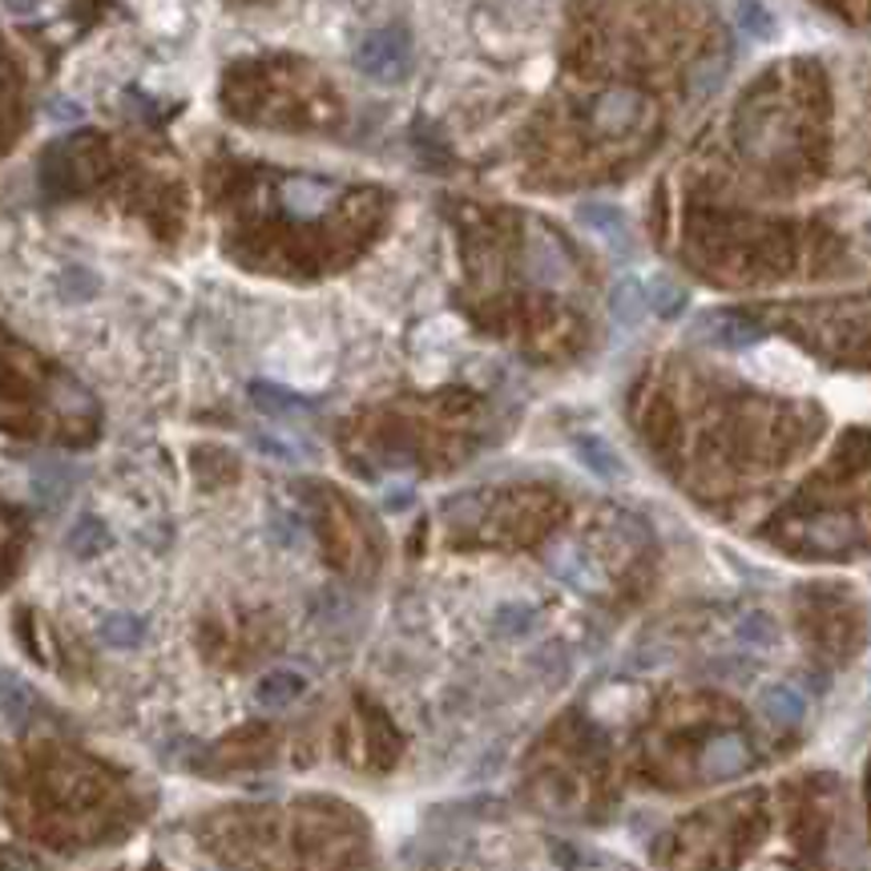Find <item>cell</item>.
Segmentation results:
<instances>
[{"instance_id": "cell-4", "label": "cell", "mask_w": 871, "mask_h": 871, "mask_svg": "<svg viewBox=\"0 0 871 871\" xmlns=\"http://www.w3.org/2000/svg\"><path fill=\"white\" fill-rule=\"evenodd\" d=\"M637 114H642V94H637V89H605V94L589 106L593 130L605 133V138H617V133L634 130Z\"/></svg>"}, {"instance_id": "cell-16", "label": "cell", "mask_w": 871, "mask_h": 871, "mask_svg": "<svg viewBox=\"0 0 871 871\" xmlns=\"http://www.w3.org/2000/svg\"><path fill=\"white\" fill-rule=\"evenodd\" d=\"M734 634L746 649H775L778 646V625L766 617V613H746L739 625H734Z\"/></svg>"}, {"instance_id": "cell-9", "label": "cell", "mask_w": 871, "mask_h": 871, "mask_svg": "<svg viewBox=\"0 0 871 871\" xmlns=\"http://www.w3.org/2000/svg\"><path fill=\"white\" fill-rule=\"evenodd\" d=\"M529 271H533V279H537V283H545V287L561 283V279L569 275L566 250H561V243H557L553 235H545V230H537V235H533V243H529Z\"/></svg>"}, {"instance_id": "cell-8", "label": "cell", "mask_w": 871, "mask_h": 871, "mask_svg": "<svg viewBox=\"0 0 871 871\" xmlns=\"http://www.w3.org/2000/svg\"><path fill=\"white\" fill-rule=\"evenodd\" d=\"M610 315L617 327L634 331L642 319L649 315V299H646V283L634 279V275H625L617 279V287L610 291Z\"/></svg>"}, {"instance_id": "cell-1", "label": "cell", "mask_w": 871, "mask_h": 871, "mask_svg": "<svg viewBox=\"0 0 871 871\" xmlns=\"http://www.w3.org/2000/svg\"><path fill=\"white\" fill-rule=\"evenodd\" d=\"M355 69L372 82H404L412 73V36L404 29H376L355 49Z\"/></svg>"}, {"instance_id": "cell-18", "label": "cell", "mask_w": 871, "mask_h": 871, "mask_svg": "<svg viewBox=\"0 0 871 871\" xmlns=\"http://www.w3.org/2000/svg\"><path fill=\"white\" fill-rule=\"evenodd\" d=\"M101 637H106L109 646L133 649L146 637V630H142V622H138V617H130V613H118V617H109V622L101 625Z\"/></svg>"}, {"instance_id": "cell-12", "label": "cell", "mask_w": 871, "mask_h": 871, "mask_svg": "<svg viewBox=\"0 0 871 871\" xmlns=\"http://www.w3.org/2000/svg\"><path fill=\"white\" fill-rule=\"evenodd\" d=\"M646 299H649V311L662 319H678L686 311V287L674 283L670 275H654L646 283Z\"/></svg>"}, {"instance_id": "cell-21", "label": "cell", "mask_w": 871, "mask_h": 871, "mask_svg": "<svg viewBox=\"0 0 871 871\" xmlns=\"http://www.w3.org/2000/svg\"><path fill=\"white\" fill-rule=\"evenodd\" d=\"M868 674H871V670H868Z\"/></svg>"}, {"instance_id": "cell-2", "label": "cell", "mask_w": 871, "mask_h": 871, "mask_svg": "<svg viewBox=\"0 0 871 871\" xmlns=\"http://www.w3.org/2000/svg\"><path fill=\"white\" fill-rule=\"evenodd\" d=\"M746 372L778 391H803L811 384V364L787 343H754L746 352Z\"/></svg>"}, {"instance_id": "cell-5", "label": "cell", "mask_w": 871, "mask_h": 871, "mask_svg": "<svg viewBox=\"0 0 871 871\" xmlns=\"http://www.w3.org/2000/svg\"><path fill=\"white\" fill-rule=\"evenodd\" d=\"M335 194H340L335 182H323V178H287L283 186H279L283 206L291 214H299V218H315V214H323Z\"/></svg>"}, {"instance_id": "cell-6", "label": "cell", "mask_w": 871, "mask_h": 871, "mask_svg": "<svg viewBox=\"0 0 871 871\" xmlns=\"http://www.w3.org/2000/svg\"><path fill=\"white\" fill-rule=\"evenodd\" d=\"M759 714H766L778 727H799L807 719V698L791 682H766L759 695Z\"/></svg>"}, {"instance_id": "cell-19", "label": "cell", "mask_w": 871, "mask_h": 871, "mask_svg": "<svg viewBox=\"0 0 871 871\" xmlns=\"http://www.w3.org/2000/svg\"><path fill=\"white\" fill-rule=\"evenodd\" d=\"M250 400L259 404L262 412H307V404L299 400V396L271 388V384H255V388H250Z\"/></svg>"}, {"instance_id": "cell-3", "label": "cell", "mask_w": 871, "mask_h": 871, "mask_svg": "<svg viewBox=\"0 0 871 871\" xmlns=\"http://www.w3.org/2000/svg\"><path fill=\"white\" fill-rule=\"evenodd\" d=\"M578 218L585 230H593V235L613 250V255H622V259L625 255H634V230H630V218H625L617 206H610V202H581Z\"/></svg>"}, {"instance_id": "cell-13", "label": "cell", "mask_w": 871, "mask_h": 871, "mask_svg": "<svg viewBox=\"0 0 871 871\" xmlns=\"http://www.w3.org/2000/svg\"><path fill=\"white\" fill-rule=\"evenodd\" d=\"M17 130H21V85L12 69H0V150L12 142Z\"/></svg>"}, {"instance_id": "cell-11", "label": "cell", "mask_w": 871, "mask_h": 871, "mask_svg": "<svg viewBox=\"0 0 871 871\" xmlns=\"http://www.w3.org/2000/svg\"><path fill=\"white\" fill-rule=\"evenodd\" d=\"M578 460L585 464L593 476H601V481H617L625 472V464H622V456L613 452L601 436H581L578 440Z\"/></svg>"}, {"instance_id": "cell-20", "label": "cell", "mask_w": 871, "mask_h": 871, "mask_svg": "<svg viewBox=\"0 0 871 871\" xmlns=\"http://www.w3.org/2000/svg\"><path fill=\"white\" fill-rule=\"evenodd\" d=\"M4 4H9V9L17 12V17H24V12H33L36 4H41V0H4Z\"/></svg>"}, {"instance_id": "cell-14", "label": "cell", "mask_w": 871, "mask_h": 871, "mask_svg": "<svg viewBox=\"0 0 871 871\" xmlns=\"http://www.w3.org/2000/svg\"><path fill=\"white\" fill-rule=\"evenodd\" d=\"M707 340L719 343V347H734V352H751L754 343H759V331L751 323H742V319L719 315L707 323Z\"/></svg>"}, {"instance_id": "cell-15", "label": "cell", "mask_w": 871, "mask_h": 871, "mask_svg": "<svg viewBox=\"0 0 871 871\" xmlns=\"http://www.w3.org/2000/svg\"><path fill=\"white\" fill-rule=\"evenodd\" d=\"M734 17H739L742 33L754 36V41H771V36L778 33L775 12L766 9L763 0H739V4H734Z\"/></svg>"}, {"instance_id": "cell-17", "label": "cell", "mask_w": 871, "mask_h": 871, "mask_svg": "<svg viewBox=\"0 0 871 871\" xmlns=\"http://www.w3.org/2000/svg\"><path fill=\"white\" fill-rule=\"evenodd\" d=\"M549 566L557 569V578H566L569 585L578 589H598V573L589 569V561L573 549H561V553H549Z\"/></svg>"}, {"instance_id": "cell-7", "label": "cell", "mask_w": 871, "mask_h": 871, "mask_svg": "<svg viewBox=\"0 0 871 871\" xmlns=\"http://www.w3.org/2000/svg\"><path fill=\"white\" fill-rule=\"evenodd\" d=\"M746 763H751V754H746V742L739 739V734H722V739H714L702 751V775L707 778H734L746 771Z\"/></svg>"}, {"instance_id": "cell-10", "label": "cell", "mask_w": 871, "mask_h": 871, "mask_svg": "<svg viewBox=\"0 0 871 871\" xmlns=\"http://www.w3.org/2000/svg\"><path fill=\"white\" fill-rule=\"evenodd\" d=\"M307 695V678L299 670H271L262 674L259 686H255V698H259V707L267 710H279V707H291L294 698Z\"/></svg>"}]
</instances>
